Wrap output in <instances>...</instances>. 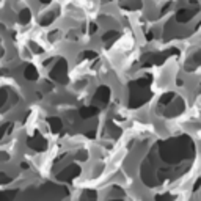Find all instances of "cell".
Here are the masks:
<instances>
[{
  "label": "cell",
  "mask_w": 201,
  "mask_h": 201,
  "mask_svg": "<svg viewBox=\"0 0 201 201\" xmlns=\"http://www.w3.org/2000/svg\"><path fill=\"white\" fill-rule=\"evenodd\" d=\"M30 18H32V13H30L28 8L21 10V13H19V22H21V24H27V22L30 21Z\"/></svg>",
  "instance_id": "obj_1"
},
{
  "label": "cell",
  "mask_w": 201,
  "mask_h": 201,
  "mask_svg": "<svg viewBox=\"0 0 201 201\" xmlns=\"http://www.w3.org/2000/svg\"><path fill=\"white\" fill-rule=\"evenodd\" d=\"M54 19H55V13H47V14L41 19V25H49V24L54 22Z\"/></svg>",
  "instance_id": "obj_2"
},
{
  "label": "cell",
  "mask_w": 201,
  "mask_h": 201,
  "mask_svg": "<svg viewBox=\"0 0 201 201\" xmlns=\"http://www.w3.org/2000/svg\"><path fill=\"white\" fill-rule=\"evenodd\" d=\"M13 198H14V190L2 192V193H0V201H11Z\"/></svg>",
  "instance_id": "obj_3"
},
{
  "label": "cell",
  "mask_w": 201,
  "mask_h": 201,
  "mask_svg": "<svg viewBox=\"0 0 201 201\" xmlns=\"http://www.w3.org/2000/svg\"><path fill=\"white\" fill-rule=\"evenodd\" d=\"M36 75H38V74H36V69H35L33 66H27V69H25V77L32 80V79H36Z\"/></svg>",
  "instance_id": "obj_4"
},
{
  "label": "cell",
  "mask_w": 201,
  "mask_h": 201,
  "mask_svg": "<svg viewBox=\"0 0 201 201\" xmlns=\"http://www.w3.org/2000/svg\"><path fill=\"white\" fill-rule=\"evenodd\" d=\"M5 100H7V93L5 91H0V106H2Z\"/></svg>",
  "instance_id": "obj_5"
},
{
  "label": "cell",
  "mask_w": 201,
  "mask_h": 201,
  "mask_svg": "<svg viewBox=\"0 0 201 201\" xmlns=\"http://www.w3.org/2000/svg\"><path fill=\"white\" fill-rule=\"evenodd\" d=\"M10 127V124L8 126H2V127H0V138H2L3 135H5V132H7V129Z\"/></svg>",
  "instance_id": "obj_6"
},
{
  "label": "cell",
  "mask_w": 201,
  "mask_h": 201,
  "mask_svg": "<svg viewBox=\"0 0 201 201\" xmlns=\"http://www.w3.org/2000/svg\"><path fill=\"white\" fill-rule=\"evenodd\" d=\"M10 181V178L8 176H5V174H0V182H8Z\"/></svg>",
  "instance_id": "obj_7"
},
{
  "label": "cell",
  "mask_w": 201,
  "mask_h": 201,
  "mask_svg": "<svg viewBox=\"0 0 201 201\" xmlns=\"http://www.w3.org/2000/svg\"><path fill=\"white\" fill-rule=\"evenodd\" d=\"M39 2H41V3H44V5H47V3H50V2H52V0H39Z\"/></svg>",
  "instance_id": "obj_8"
}]
</instances>
